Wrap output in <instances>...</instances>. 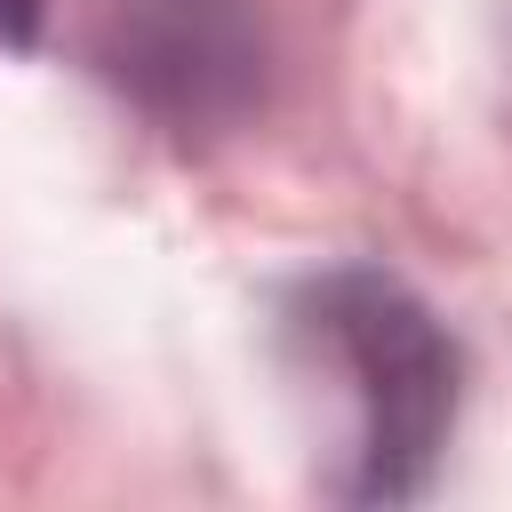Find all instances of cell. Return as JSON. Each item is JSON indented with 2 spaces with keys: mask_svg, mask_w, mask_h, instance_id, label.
I'll list each match as a JSON object with an SVG mask.
<instances>
[{
  "mask_svg": "<svg viewBox=\"0 0 512 512\" xmlns=\"http://www.w3.org/2000/svg\"><path fill=\"white\" fill-rule=\"evenodd\" d=\"M288 336L352 408L336 496L416 504L440 480L464 408V352L448 320L384 264H328L288 296Z\"/></svg>",
  "mask_w": 512,
  "mask_h": 512,
  "instance_id": "obj_1",
  "label": "cell"
},
{
  "mask_svg": "<svg viewBox=\"0 0 512 512\" xmlns=\"http://www.w3.org/2000/svg\"><path fill=\"white\" fill-rule=\"evenodd\" d=\"M96 56L168 136H224L264 96L256 0H96Z\"/></svg>",
  "mask_w": 512,
  "mask_h": 512,
  "instance_id": "obj_2",
  "label": "cell"
},
{
  "mask_svg": "<svg viewBox=\"0 0 512 512\" xmlns=\"http://www.w3.org/2000/svg\"><path fill=\"white\" fill-rule=\"evenodd\" d=\"M48 24V0H0V56H24Z\"/></svg>",
  "mask_w": 512,
  "mask_h": 512,
  "instance_id": "obj_3",
  "label": "cell"
}]
</instances>
